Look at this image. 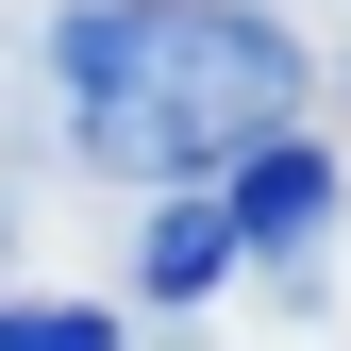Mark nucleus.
<instances>
[{"label": "nucleus", "instance_id": "nucleus-2", "mask_svg": "<svg viewBox=\"0 0 351 351\" xmlns=\"http://www.w3.org/2000/svg\"><path fill=\"white\" fill-rule=\"evenodd\" d=\"M217 217H234V251H285V234H318V217H335V167L285 134V151H251V167H234V201H217Z\"/></svg>", "mask_w": 351, "mask_h": 351}, {"label": "nucleus", "instance_id": "nucleus-4", "mask_svg": "<svg viewBox=\"0 0 351 351\" xmlns=\"http://www.w3.org/2000/svg\"><path fill=\"white\" fill-rule=\"evenodd\" d=\"M0 351H134L101 301H0Z\"/></svg>", "mask_w": 351, "mask_h": 351}, {"label": "nucleus", "instance_id": "nucleus-1", "mask_svg": "<svg viewBox=\"0 0 351 351\" xmlns=\"http://www.w3.org/2000/svg\"><path fill=\"white\" fill-rule=\"evenodd\" d=\"M51 67H67V134L101 167H134V184L251 167V151L301 134V101H318L301 34L251 17V0H67Z\"/></svg>", "mask_w": 351, "mask_h": 351}, {"label": "nucleus", "instance_id": "nucleus-3", "mask_svg": "<svg viewBox=\"0 0 351 351\" xmlns=\"http://www.w3.org/2000/svg\"><path fill=\"white\" fill-rule=\"evenodd\" d=\"M134 268H151V301H201L217 268H234V217H217V201H167V217H151V251H134Z\"/></svg>", "mask_w": 351, "mask_h": 351}]
</instances>
